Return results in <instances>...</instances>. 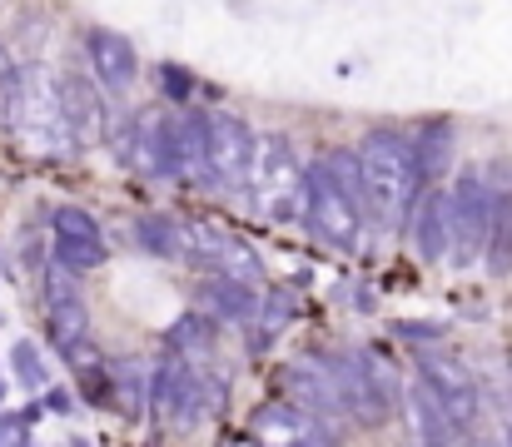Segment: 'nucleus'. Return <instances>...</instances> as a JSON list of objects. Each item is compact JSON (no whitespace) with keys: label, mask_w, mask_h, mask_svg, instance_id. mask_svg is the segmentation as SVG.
<instances>
[{"label":"nucleus","mask_w":512,"mask_h":447,"mask_svg":"<svg viewBox=\"0 0 512 447\" xmlns=\"http://www.w3.org/2000/svg\"><path fill=\"white\" fill-rule=\"evenodd\" d=\"M358 154L363 169V194H368V219L383 224H403L418 204V159H413V140H403L398 130H368Z\"/></svg>","instance_id":"obj_1"},{"label":"nucleus","mask_w":512,"mask_h":447,"mask_svg":"<svg viewBox=\"0 0 512 447\" xmlns=\"http://www.w3.org/2000/svg\"><path fill=\"white\" fill-rule=\"evenodd\" d=\"M249 209L269 224H289L304 209V164L284 135H269L254 145V164H249Z\"/></svg>","instance_id":"obj_2"},{"label":"nucleus","mask_w":512,"mask_h":447,"mask_svg":"<svg viewBox=\"0 0 512 447\" xmlns=\"http://www.w3.org/2000/svg\"><path fill=\"white\" fill-rule=\"evenodd\" d=\"M319 363L329 368L343 413L358 428H383L388 423V413H393V373L383 363H373L368 353H319Z\"/></svg>","instance_id":"obj_3"},{"label":"nucleus","mask_w":512,"mask_h":447,"mask_svg":"<svg viewBox=\"0 0 512 447\" xmlns=\"http://www.w3.org/2000/svg\"><path fill=\"white\" fill-rule=\"evenodd\" d=\"M10 125L35 149H45V154L75 149L70 125H65V110H60V80H50V70H40V65H30V70L20 75V95H15Z\"/></svg>","instance_id":"obj_4"},{"label":"nucleus","mask_w":512,"mask_h":447,"mask_svg":"<svg viewBox=\"0 0 512 447\" xmlns=\"http://www.w3.org/2000/svg\"><path fill=\"white\" fill-rule=\"evenodd\" d=\"M488 229H493V184L478 169H463L448 194V254L458 269L483 259Z\"/></svg>","instance_id":"obj_5"},{"label":"nucleus","mask_w":512,"mask_h":447,"mask_svg":"<svg viewBox=\"0 0 512 447\" xmlns=\"http://www.w3.org/2000/svg\"><path fill=\"white\" fill-rule=\"evenodd\" d=\"M418 388H423V398L433 403V413H438L453 433H468V428L478 423V383H473V373H468L458 358L423 353V363H418Z\"/></svg>","instance_id":"obj_6"},{"label":"nucleus","mask_w":512,"mask_h":447,"mask_svg":"<svg viewBox=\"0 0 512 447\" xmlns=\"http://www.w3.org/2000/svg\"><path fill=\"white\" fill-rule=\"evenodd\" d=\"M304 209H309V229H314L329 249L353 254V249L363 244V224H368V219L334 189V179L324 174V164H309V169H304Z\"/></svg>","instance_id":"obj_7"},{"label":"nucleus","mask_w":512,"mask_h":447,"mask_svg":"<svg viewBox=\"0 0 512 447\" xmlns=\"http://www.w3.org/2000/svg\"><path fill=\"white\" fill-rule=\"evenodd\" d=\"M184 254H194L199 264H209L219 279H239V284H254V279H264V264H259V254L239 239V234H229V229H219V224H209V219H199V224H189V234H184Z\"/></svg>","instance_id":"obj_8"},{"label":"nucleus","mask_w":512,"mask_h":447,"mask_svg":"<svg viewBox=\"0 0 512 447\" xmlns=\"http://www.w3.org/2000/svg\"><path fill=\"white\" fill-rule=\"evenodd\" d=\"M254 130L239 115H209V184L244 189L254 164Z\"/></svg>","instance_id":"obj_9"},{"label":"nucleus","mask_w":512,"mask_h":447,"mask_svg":"<svg viewBox=\"0 0 512 447\" xmlns=\"http://www.w3.org/2000/svg\"><path fill=\"white\" fill-rule=\"evenodd\" d=\"M50 229H55V259H60L70 274L100 269V264L110 259L105 234H100V224H95L90 209H80V204H60V209L50 214Z\"/></svg>","instance_id":"obj_10"},{"label":"nucleus","mask_w":512,"mask_h":447,"mask_svg":"<svg viewBox=\"0 0 512 447\" xmlns=\"http://www.w3.org/2000/svg\"><path fill=\"white\" fill-rule=\"evenodd\" d=\"M249 438L259 447H339V438L319 418L299 413L294 403H264V408H254L249 413Z\"/></svg>","instance_id":"obj_11"},{"label":"nucleus","mask_w":512,"mask_h":447,"mask_svg":"<svg viewBox=\"0 0 512 447\" xmlns=\"http://www.w3.org/2000/svg\"><path fill=\"white\" fill-rule=\"evenodd\" d=\"M279 383H284V398H289L299 413L319 418V423L339 438V423L348 418V413H343L339 388H334V378H329V368H324L319 358H309V363H289V368L279 373Z\"/></svg>","instance_id":"obj_12"},{"label":"nucleus","mask_w":512,"mask_h":447,"mask_svg":"<svg viewBox=\"0 0 512 447\" xmlns=\"http://www.w3.org/2000/svg\"><path fill=\"white\" fill-rule=\"evenodd\" d=\"M40 284H45V318H50L55 343L70 348V343L90 338V313H85V298L75 289V274L60 259H50L45 274H40Z\"/></svg>","instance_id":"obj_13"},{"label":"nucleus","mask_w":512,"mask_h":447,"mask_svg":"<svg viewBox=\"0 0 512 447\" xmlns=\"http://www.w3.org/2000/svg\"><path fill=\"white\" fill-rule=\"evenodd\" d=\"M120 159H125L135 174L170 179L174 174V120H160V115H135V130H125V135H120Z\"/></svg>","instance_id":"obj_14"},{"label":"nucleus","mask_w":512,"mask_h":447,"mask_svg":"<svg viewBox=\"0 0 512 447\" xmlns=\"http://www.w3.org/2000/svg\"><path fill=\"white\" fill-rule=\"evenodd\" d=\"M60 110H65V125H70V140H75V149L110 140L105 90H100L95 80H85V75H60Z\"/></svg>","instance_id":"obj_15"},{"label":"nucleus","mask_w":512,"mask_h":447,"mask_svg":"<svg viewBox=\"0 0 512 447\" xmlns=\"http://www.w3.org/2000/svg\"><path fill=\"white\" fill-rule=\"evenodd\" d=\"M85 55H90V70H95V85H105V90H130L135 85V75H140V55H135V45L120 35V30H105V25H95L90 35H85Z\"/></svg>","instance_id":"obj_16"},{"label":"nucleus","mask_w":512,"mask_h":447,"mask_svg":"<svg viewBox=\"0 0 512 447\" xmlns=\"http://www.w3.org/2000/svg\"><path fill=\"white\" fill-rule=\"evenodd\" d=\"M413 249L423 264L448 259V194L443 189H428V199L413 204Z\"/></svg>","instance_id":"obj_17"},{"label":"nucleus","mask_w":512,"mask_h":447,"mask_svg":"<svg viewBox=\"0 0 512 447\" xmlns=\"http://www.w3.org/2000/svg\"><path fill=\"white\" fill-rule=\"evenodd\" d=\"M150 393H155V363H145V358H115L110 363V403L125 418L145 413Z\"/></svg>","instance_id":"obj_18"},{"label":"nucleus","mask_w":512,"mask_h":447,"mask_svg":"<svg viewBox=\"0 0 512 447\" xmlns=\"http://www.w3.org/2000/svg\"><path fill=\"white\" fill-rule=\"evenodd\" d=\"M174 174L209 179V115H184L174 120Z\"/></svg>","instance_id":"obj_19"},{"label":"nucleus","mask_w":512,"mask_h":447,"mask_svg":"<svg viewBox=\"0 0 512 447\" xmlns=\"http://www.w3.org/2000/svg\"><path fill=\"white\" fill-rule=\"evenodd\" d=\"M453 149H458V135L448 120H428L418 130V145H413V159H418V179L423 184H438L448 169H453Z\"/></svg>","instance_id":"obj_20"},{"label":"nucleus","mask_w":512,"mask_h":447,"mask_svg":"<svg viewBox=\"0 0 512 447\" xmlns=\"http://www.w3.org/2000/svg\"><path fill=\"white\" fill-rule=\"evenodd\" d=\"M199 303L209 308L214 323H244V318L254 313V289L239 284V279H209V284L199 289Z\"/></svg>","instance_id":"obj_21"},{"label":"nucleus","mask_w":512,"mask_h":447,"mask_svg":"<svg viewBox=\"0 0 512 447\" xmlns=\"http://www.w3.org/2000/svg\"><path fill=\"white\" fill-rule=\"evenodd\" d=\"M488 269L503 279L512 274V194L508 189H493V229H488V249H483Z\"/></svg>","instance_id":"obj_22"},{"label":"nucleus","mask_w":512,"mask_h":447,"mask_svg":"<svg viewBox=\"0 0 512 447\" xmlns=\"http://www.w3.org/2000/svg\"><path fill=\"white\" fill-rule=\"evenodd\" d=\"M170 348L184 358V363H194V368H199V363L214 353V318H204V313H184V318L174 323Z\"/></svg>","instance_id":"obj_23"},{"label":"nucleus","mask_w":512,"mask_h":447,"mask_svg":"<svg viewBox=\"0 0 512 447\" xmlns=\"http://www.w3.org/2000/svg\"><path fill=\"white\" fill-rule=\"evenodd\" d=\"M319 164H324V174L334 179V189H339L343 199H348V204H353V209L368 219V194H363V169H358V154H353V149H329Z\"/></svg>","instance_id":"obj_24"},{"label":"nucleus","mask_w":512,"mask_h":447,"mask_svg":"<svg viewBox=\"0 0 512 447\" xmlns=\"http://www.w3.org/2000/svg\"><path fill=\"white\" fill-rule=\"evenodd\" d=\"M135 239H140V249L155 254V259H179V254H184V229L170 224V219H160V214H145V219L135 224Z\"/></svg>","instance_id":"obj_25"},{"label":"nucleus","mask_w":512,"mask_h":447,"mask_svg":"<svg viewBox=\"0 0 512 447\" xmlns=\"http://www.w3.org/2000/svg\"><path fill=\"white\" fill-rule=\"evenodd\" d=\"M10 368H15V383L20 388H50V368L40 358V348L30 338H15L10 343Z\"/></svg>","instance_id":"obj_26"},{"label":"nucleus","mask_w":512,"mask_h":447,"mask_svg":"<svg viewBox=\"0 0 512 447\" xmlns=\"http://www.w3.org/2000/svg\"><path fill=\"white\" fill-rule=\"evenodd\" d=\"M15 95H20V70H15V60H10L5 40H0V120H10V115H15Z\"/></svg>","instance_id":"obj_27"},{"label":"nucleus","mask_w":512,"mask_h":447,"mask_svg":"<svg viewBox=\"0 0 512 447\" xmlns=\"http://www.w3.org/2000/svg\"><path fill=\"white\" fill-rule=\"evenodd\" d=\"M160 85H165V95L174 105H189V95H194V75L184 65H160Z\"/></svg>","instance_id":"obj_28"},{"label":"nucleus","mask_w":512,"mask_h":447,"mask_svg":"<svg viewBox=\"0 0 512 447\" xmlns=\"http://www.w3.org/2000/svg\"><path fill=\"white\" fill-rule=\"evenodd\" d=\"M398 333H403V338H428V343H433V338H443V328H438V323H398Z\"/></svg>","instance_id":"obj_29"},{"label":"nucleus","mask_w":512,"mask_h":447,"mask_svg":"<svg viewBox=\"0 0 512 447\" xmlns=\"http://www.w3.org/2000/svg\"><path fill=\"white\" fill-rule=\"evenodd\" d=\"M45 408H50V413H60V418H65V413H75V398H70V393H65V388H50V393H45Z\"/></svg>","instance_id":"obj_30"},{"label":"nucleus","mask_w":512,"mask_h":447,"mask_svg":"<svg viewBox=\"0 0 512 447\" xmlns=\"http://www.w3.org/2000/svg\"><path fill=\"white\" fill-rule=\"evenodd\" d=\"M234 447H259V443H254V438H244V443H234Z\"/></svg>","instance_id":"obj_31"},{"label":"nucleus","mask_w":512,"mask_h":447,"mask_svg":"<svg viewBox=\"0 0 512 447\" xmlns=\"http://www.w3.org/2000/svg\"><path fill=\"white\" fill-rule=\"evenodd\" d=\"M0 398H5V378H0Z\"/></svg>","instance_id":"obj_32"},{"label":"nucleus","mask_w":512,"mask_h":447,"mask_svg":"<svg viewBox=\"0 0 512 447\" xmlns=\"http://www.w3.org/2000/svg\"><path fill=\"white\" fill-rule=\"evenodd\" d=\"M503 447H512V428H508V443H503Z\"/></svg>","instance_id":"obj_33"},{"label":"nucleus","mask_w":512,"mask_h":447,"mask_svg":"<svg viewBox=\"0 0 512 447\" xmlns=\"http://www.w3.org/2000/svg\"><path fill=\"white\" fill-rule=\"evenodd\" d=\"M413 447H433V443H413Z\"/></svg>","instance_id":"obj_34"}]
</instances>
